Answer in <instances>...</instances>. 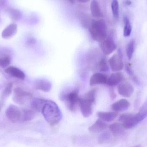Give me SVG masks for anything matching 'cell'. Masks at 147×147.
<instances>
[{
	"instance_id": "obj_33",
	"label": "cell",
	"mask_w": 147,
	"mask_h": 147,
	"mask_svg": "<svg viewBox=\"0 0 147 147\" xmlns=\"http://www.w3.org/2000/svg\"><path fill=\"white\" fill-rule=\"evenodd\" d=\"M81 22H82V25L85 28H90L91 23L92 21L90 19V17H88V16L86 15H83L81 17Z\"/></svg>"
},
{
	"instance_id": "obj_31",
	"label": "cell",
	"mask_w": 147,
	"mask_h": 147,
	"mask_svg": "<svg viewBox=\"0 0 147 147\" xmlns=\"http://www.w3.org/2000/svg\"><path fill=\"white\" fill-rule=\"evenodd\" d=\"M135 43L134 40L130 41L126 48V52L129 59L130 60L133 57L134 51Z\"/></svg>"
},
{
	"instance_id": "obj_19",
	"label": "cell",
	"mask_w": 147,
	"mask_h": 147,
	"mask_svg": "<svg viewBox=\"0 0 147 147\" xmlns=\"http://www.w3.org/2000/svg\"><path fill=\"white\" fill-rule=\"evenodd\" d=\"M4 71L10 76L21 80H23L25 78V74L24 72L15 66H9L6 68Z\"/></svg>"
},
{
	"instance_id": "obj_40",
	"label": "cell",
	"mask_w": 147,
	"mask_h": 147,
	"mask_svg": "<svg viewBox=\"0 0 147 147\" xmlns=\"http://www.w3.org/2000/svg\"><path fill=\"white\" fill-rule=\"evenodd\" d=\"M0 110H1V108H0Z\"/></svg>"
},
{
	"instance_id": "obj_2",
	"label": "cell",
	"mask_w": 147,
	"mask_h": 147,
	"mask_svg": "<svg viewBox=\"0 0 147 147\" xmlns=\"http://www.w3.org/2000/svg\"><path fill=\"white\" fill-rule=\"evenodd\" d=\"M90 32L94 41L101 42L108 36V27L106 22L103 19L92 20L90 26Z\"/></svg>"
},
{
	"instance_id": "obj_12",
	"label": "cell",
	"mask_w": 147,
	"mask_h": 147,
	"mask_svg": "<svg viewBox=\"0 0 147 147\" xmlns=\"http://www.w3.org/2000/svg\"><path fill=\"white\" fill-rule=\"evenodd\" d=\"M118 93L124 97H129L134 92L133 85L128 82H121L117 87Z\"/></svg>"
},
{
	"instance_id": "obj_35",
	"label": "cell",
	"mask_w": 147,
	"mask_h": 147,
	"mask_svg": "<svg viewBox=\"0 0 147 147\" xmlns=\"http://www.w3.org/2000/svg\"><path fill=\"white\" fill-rule=\"evenodd\" d=\"M126 72H127L129 76L133 77V79H134V80L135 82H136L137 83H138V79H137V78H136L135 77L134 75V72H133L132 68H131V67H130L129 65L126 66Z\"/></svg>"
},
{
	"instance_id": "obj_15",
	"label": "cell",
	"mask_w": 147,
	"mask_h": 147,
	"mask_svg": "<svg viewBox=\"0 0 147 147\" xmlns=\"http://www.w3.org/2000/svg\"><path fill=\"white\" fill-rule=\"evenodd\" d=\"M108 125L105 122L98 118L88 128L89 132L92 133H101L107 129Z\"/></svg>"
},
{
	"instance_id": "obj_20",
	"label": "cell",
	"mask_w": 147,
	"mask_h": 147,
	"mask_svg": "<svg viewBox=\"0 0 147 147\" xmlns=\"http://www.w3.org/2000/svg\"><path fill=\"white\" fill-rule=\"evenodd\" d=\"M130 106V103L128 100L122 99L115 102L111 105V108L116 112L124 111Z\"/></svg>"
},
{
	"instance_id": "obj_37",
	"label": "cell",
	"mask_w": 147,
	"mask_h": 147,
	"mask_svg": "<svg viewBox=\"0 0 147 147\" xmlns=\"http://www.w3.org/2000/svg\"><path fill=\"white\" fill-rule=\"evenodd\" d=\"M77 1L81 3H86L89 2L90 0H77Z\"/></svg>"
},
{
	"instance_id": "obj_10",
	"label": "cell",
	"mask_w": 147,
	"mask_h": 147,
	"mask_svg": "<svg viewBox=\"0 0 147 147\" xmlns=\"http://www.w3.org/2000/svg\"><path fill=\"white\" fill-rule=\"evenodd\" d=\"M110 67L112 71L117 72L120 71L123 68V64L122 58L121 54H115L109 60Z\"/></svg>"
},
{
	"instance_id": "obj_8",
	"label": "cell",
	"mask_w": 147,
	"mask_h": 147,
	"mask_svg": "<svg viewBox=\"0 0 147 147\" xmlns=\"http://www.w3.org/2000/svg\"><path fill=\"white\" fill-rule=\"evenodd\" d=\"M99 47L102 52L105 55L111 54L117 48L114 40L109 36H107V38L99 42Z\"/></svg>"
},
{
	"instance_id": "obj_26",
	"label": "cell",
	"mask_w": 147,
	"mask_h": 147,
	"mask_svg": "<svg viewBox=\"0 0 147 147\" xmlns=\"http://www.w3.org/2000/svg\"><path fill=\"white\" fill-rule=\"evenodd\" d=\"M124 27L123 35L125 37H129L132 32V27L129 20L127 17L124 18Z\"/></svg>"
},
{
	"instance_id": "obj_14",
	"label": "cell",
	"mask_w": 147,
	"mask_h": 147,
	"mask_svg": "<svg viewBox=\"0 0 147 147\" xmlns=\"http://www.w3.org/2000/svg\"><path fill=\"white\" fill-rule=\"evenodd\" d=\"M34 87L36 89L42 91L44 92H48L51 90L52 84L47 79H41L35 81Z\"/></svg>"
},
{
	"instance_id": "obj_30",
	"label": "cell",
	"mask_w": 147,
	"mask_h": 147,
	"mask_svg": "<svg viewBox=\"0 0 147 147\" xmlns=\"http://www.w3.org/2000/svg\"><path fill=\"white\" fill-rule=\"evenodd\" d=\"M111 8L113 16L117 19L119 16V5L118 0H113L111 3Z\"/></svg>"
},
{
	"instance_id": "obj_32",
	"label": "cell",
	"mask_w": 147,
	"mask_h": 147,
	"mask_svg": "<svg viewBox=\"0 0 147 147\" xmlns=\"http://www.w3.org/2000/svg\"><path fill=\"white\" fill-rule=\"evenodd\" d=\"M96 97V90L95 89L89 91L83 97V98L90 101L92 103L95 102Z\"/></svg>"
},
{
	"instance_id": "obj_39",
	"label": "cell",
	"mask_w": 147,
	"mask_h": 147,
	"mask_svg": "<svg viewBox=\"0 0 147 147\" xmlns=\"http://www.w3.org/2000/svg\"><path fill=\"white\" fill-rule=\"evenodd\" d=\"M68 1L72 4H74L76 2V0H68Z\"/></svg>"
},
{
	"instance_id": "obj_9",
	"label": "cell",
	"mask_w": 147,
	"mask_h": 147,
	"mask_svg": "<svg viewBox=\"0 0 147 147\" xmlns=\"http://www.w3.org/2000/svg\"><path fill=\"white\" fill-rule=\"evenodd\" d=\"M93 104L94 103L83 98H80L78 105L80 108L81 114L85 118H88L92 114Z\"/></svg>"
},
{
	"instance_id": "obj_25",
	"label": "cell",
	"mask_w": 147,
	"mask_h": 147,
	"mask_svg": "<svg viewBox=\"0 0 147 147\" xmlns=\"http://www.w3.org/2000/svg\"><path fill=\"white\" fill-rule=\"evenodd\" d=\"M8 12L11 18L14 20H20L22 18V14L19 9L14 8H9L8 9Z\"/></svg>"
},
{
	"instance_id": "obj_22",
	"label": "cell",
	"mask_w": 147,
	"mask_h": 147,
	"mask_svg": "<svg viewBox=\"0 0 147 147\" xmlns=\"http://www.w3.org/2000/svg\"><path fill=\"white\" fill-rule=\"evenodd\" d=\"M90 8L92 17L96 19H99L102 16V13L99 3L97 0H92L91 1Z\"/></svg>"
},
{
	"instance_id": "obj_17",
	"label": "cell",
	"mask_w": 147,
	"mask_h": 147,
	"mask_svg": "<svg viewBox=\"0 0 147 147\" xmlns=\"http://www.w3.org/2000/svg\"><path fill=\"white\" fill-rule=\"evenodd\" d=\"M17 25L16 23H12L6 27L2 31L1 36L4 39H10L14 36L17 32Z\"/></svg>"
},
{
	"instance_id": "obj_38",
	"label": "cell",
	"mask_w": 147,
	"mask_h": 147,
	"mask_svg": "<svg viewBox=\"0 0 147 147\" xmlns=\"http://www.w3.org/2000/svg\"><path fill=\"white\" fill-rule=\"evenodd\" d=\"M125 4L127 5H130L131 4V1L129 0H127L125 1Z\"/></svg>"
},
{
	"instance_id": "obj_7",
	"label": "cell",
	"mask_w": 147,
	"mask_h": 147,
	"mask_svg": "<svg viewBox=\"0 0 147 147\" xmlns=\"http://www.w3.org/2000/svg\"><path fill=\"white\" fill-rule=\"evenodd\" d=\"M103 56L98 50H94L90 51L86 57V62L88 66L93 70L96 71V68Z\"/></svg>"
},
{
	"instance_id": "obj_18",
	"label": "cell",
	"mask_w": 147,
	"mask_h": 147,
	"mask_svg": "<svg viewBox=\"0 0 147 147\" xmlns=\"http://www.w3.org/2000/svg\"><path fill=\"white\" fill-rule=\"evenodd\" d=\"M123 79V74L121 72H117L112 73L107 80V84L111 87L118 85Z\"/></svg>"
},
{
	"instance_id": "obj_27",
	"label": "cell",
	"mask_w": 147,
	"mask_h": 147,
	"mask_svg": "<svg viewBox=\"0 0 147 147\" xmlns=\"http://www.w3.org/2000/svg\"><path fill=\"white\" fill-rule=\"evenodd\" d=\"M35 115L34 110H25L22 112V118L25 121H32L34 118Z\"/></svg>"
},
{
	"instance_id": "obj_5",
	"label": "cell",
	"mask_w": 147,
	"mask_h": 147,
	"mask_svg": "<svg viewBox=\"0 0 147 147\" xmlns=\"http://www.w3.org/2000/svg\"><path fill=\"white\" fill-rule=\"evenodd\" d=\"M32 95L30 92L26 91L20 87H17L14 89L13 100L18 104H22L32 98Z\"/></svg>"
},
{
	"instance_id": "obj_23",
	"label": "cell",
	"mask_w": 147,
	"mask_h": 147,
	"mask_svg": "<svg viewBox=\"0 0 147 147\" xmlns=\"http://www.w3.org/2000/svg\"><path fill=\"white\" fill-rule=\"evenodd\" d=\"M45 99L41 98H35L31 102V108L33 110L37 112H41V110L45 103L46 102Z\"/></svg>"
},
{
	"instance_id": "obj_11",
	"label": "cell",
	"mask_w": 147,
	"mask_h": 147,
	"mask_svg": "<svg viewBox=\"0 0 147 147\" xmlns=\"http://www.w3.org/2000/svg\"><path fill=\"white\" fill-rule=\"evenodd\" d=\"M11 61V51L5 47H0V67L7 68Z\"/></svg>"
},
{
	"instance_id": "obj_6",
	"label": "cell",
	"mask_w": 147,
	"mask_h": 147,
	"mask_svg": "<svg viewBox=\"0 0 147 147\" xmlns=\"http://www.w3.org/2000/svg\"><path fill=\"white\" fill-rule=\"evenodd\" d=\"M5 114L7 118L13 123H16L22 119V112L19 107L13 104L8 107Z\"/></svg>"
},
{
	"instance_id": "obj_36",
	"label": "cell",
	"mask_w": 147,
	"mask_h": 147,
	"mask_svg": "<svg viewBox=\"0 0 147 147\" xmlns=\"http://www.w3.org/2000/svg\"><path fill=\"white\" fill-rule=\"evenodd\" d=\"M109 95L111 98L113 99H115L116 97V95L115 93L114 90L113 89V88H111V89H110Z\"/></svg>"
},
{
	"instance_id": "obj_1",
	"label": "cell",
	"mask_w": 147,
	"mask_h": 147,
	"mask_svg": "<svg viewBox=\"0 0 147 147\" xmlns=\"http://www.w3.org/2000/svg\"><path fill=\"white\" fill-rule=\"evenodd\" d=\"M41 113L46 121L51 126L57 125L63 118L60 109L55 102L51 100H46Z\"/></svg>"
},
{
	"instance_id": "obj_24",
	"label": "cell",
	"mask_w": 147,
	"mask_h": 147,
	"mask_svg": "<svg viewBox=\"0 0 147 147\" xmlns=\"http://www.w3.org/2000/svg\"><path fill=\"white\" fill-rule=\"evenodd\" d=\"M109 69L107 60L105 57L103 56L98 65L96 71H98L99 72H106L109 71Z\"/></svg>"
},
{
	"instance_id": "obj_3",
	"label": "cell",
	"mask_w": 147,
	"mask_h": 147,
	"mask_svg": "<svg viewBox=\"0 0 147 147\" xmlns=\"http://www.w3.org/2000/svg\"><path fill=\"white\" fill-rule=\"evenodd\" d=\"M79 89L75 88L71 90L65 91L60 94V99L63 102L67 104L69 109L71 111H74L77 109L80 98L79 96Z\"/></svg>"
},
{
	"instance_id": "obj_34",
	"label": "cell",
	"mask_w": 147,
	"mask_h": 147,
	"mask_svg": "<svg viewBox=\"0 0 147 147\" xmlns=\"http://www.w3.org/2000/svg\"><path fill=\"white\" fill-rule=\"evenodd\" d=\"M139 113L142 115L145 118L147 117V99L140 108Z\"/></svg>"
},
{
	"instance_id": "obj_13",
	"label": "cell",
	"mask_w": 147,
	"mask_h": 147,
	"mask_svg": "<svg viewBox=\"0 0 147 147\" xmlns=\"http://www.w3.org/2000/svg\"><path fill=\"white\" fill-rule=\"evenodd\" d=\"M108 77L107 75L101 72H96L91 77L90 80V85L91 86L97 85L107 84Z\"/></svg>"
},
{
	"instance_id": "obj_21",
	"label": "cell",
	"mask_w": 147,
	"mask_h": 147,
	"mask_svg": "<svg viewBox=\"0 0 147 147\" xmlns=\"http://www.w3.org/2000/svg\"><path fill=\"white\" fill-rule=\"evenodd\" d=\"M97 116L99 119L104 121L111 122L113 121L117 117L118 113L117 112H102L100 111L97 113Z\"/></svg>"
},
{
	"instance_id": "obj_29",
	"label": "cell",
	"mask_w": 147,
	"mask_h": 147,
	"mask_svg": "<svg viewBox=\"0 0 147 147\" xmlns=\"http://www.w3.org/2000/svg\"><path fill=\"white\" fill-rule=\"evenodd\" d=\"M13 91V84L9 83L3 90L1 95V98L2 100L7 99L11 95Z\"/></svg>"
},
{
	"instance_id": "obj_16",
	"label": "cell",
	"mask_w": 147,
	"mask_h": 147,
	"mask_svg": "<svg viewBox=\"0 0 147 147\" xmlns=\"http://www.w3.org/2000/svg\"><path fill=\"white\" fill-rule=\"evenodd\" d=\"M110 130L113 135L116 137H123L126 134V129L121 123H115L110 125Z\"/></svg>"
},
{
	"instance_id": "obj_28",
	"label": "cell",
	"mask_w": 147,
	"mask_h": 147,
	"mask_svg": "<svg viewBox=\"0 0 147 147\" xmlns=\"http://www.w3.org/2000/svg\"><path fill=\"white\" fill-rule=\"evenodd\" d=\"M111 132H105L102 133L98 138V142L100 144L107 143L112 139Z\"/></svg>"
},
{
	"instance_id": "obj_4",
	"label": "cell",
	"mask_w": 147,
	"mask_h": 147,
	"mask_svg": "<svg viewBox=\"0 0 147 147\" xmlns=\"http://www.w3.org/2000/svg\"><path fill=\"white\" fill-rule=\"evenodd\" d=\"M145 118L138 112L136 114H123L119 117V120L126 129H129L136 127Z\"/></svg>"
}]
</instances>
